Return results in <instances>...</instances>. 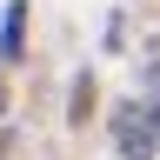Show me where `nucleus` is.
Returning <instances> with one entry per match:
<instances>
[{"instance_id":"f257e3e1","label":"nucleus","mask_w":160,"mask_h":160,"mask_svg":"<svg viewBox=\"0 0 160 160\" xmlns=\"http://www.w3.org/2000/svg\"><path fill=\"white\" fill-rule=\"evenodd\" d=\"M113 140H120V160H153V113L120 107V120H113Z\"/></svg>"},{"instance_id":"f03ea898","label":"nucleus","mask_w":160,"mask_h":160,"mask_svg":"<svg viewBox=\"0 0 160 160\" xmlns=\"http://www.w3.org/2000/svg\"><path fill=\"white\" fill-rule=\"evenodd\" d=\"M20 40H27V0H13V7H7V20H0V53H7V60H20Z\"/></svg>"},{"instance_id":"7ed1b4c3","label":"nucleus","mask_w":160,"mask_h":160,"mask_svg":"<svg viewBox=\"0 0 160 160\" xmlns=\"http://www.w3.org/2000/svg\"><path fill=\"white\" fill-rule=\"evenodd\" d=\"M67 107H73V127H80V120H87V107H93V80H87V73L73 80V100H67Z\"/></svg>"},{"instance_id":"20e7f679","label":"nucleus","mask_w":160,"mask_h":160,"mask_svg":"<svg viewBox=\"0 0 160 160\" xmlns=\"http://www.w3.org/2000/svg\"><path fill=\"white\" fill-rule=\"evenodd\" d=\"M0 113H7V87H0Z\"/></svg>"}]
</instances>
